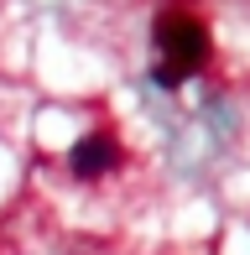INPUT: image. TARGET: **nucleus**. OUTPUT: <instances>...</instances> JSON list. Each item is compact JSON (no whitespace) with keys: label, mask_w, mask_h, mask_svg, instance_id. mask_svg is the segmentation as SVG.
I'll return each instance as SVG.
<instances>
[{"label":"nucleus","mask_w":250,"mask_h":255,"mask_svg":"<svg viewBox=\"0 0 250 255\" xmlns=\"http://www.w3.org/2000/svg\"><path fill=\"white\" fill-rule=\"evenodd\" d=\"M156 52H162V63L151 68V78L162 89H183L198 68H209V26H203L198 16H193L188 5H167L162 16H156V31H151Z\"/></svg>","instance_id":"f257e3e1"},{"label":"nucleus","mask_w":250,"mask_h":255,"mask_svg":"<svg viewBox=\"0 0 250 255\" xmlns=\"http://www.w3.org/2000/svg\"><path fill=\"white\" fill-rule=\"evenodd\" d=\"M115 167H120L115 130H84L73 141V151H68V172H73L78 182H99V177H110Z\"/></svg>","instance_id":"f03ea898"}]
</instances>
